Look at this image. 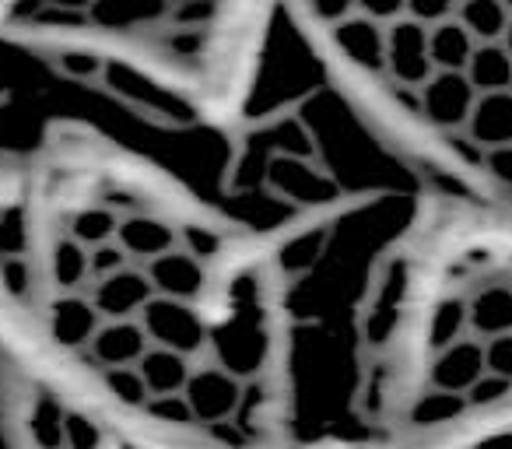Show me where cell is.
<instances>
[{"mask_svg": "<svg viewBox=\"0 0 512 449\" xmlns=\"http://www.w3.org/2000/svg\"><path fill=\"white\" fill-rule=\"evenodd\" d=\"M337 218L260 221L60 113L0 144V365L176 449H341L302 288Z\"/></svg>", "mask_w": 512, "mask_h": 449, "instance_id": "6da1fadb", "label": "cell"}, {"mask_svg": "<svg viewBox=\"0 0 512 449\" xmlns=\"http://www.w3.org/2000/svg\"><path fill=\"white\" fill-rule=\"evenodd\" d=\"M348 348L351 449H435L512 414V221L407 186Z\"/></svg>", "mask_w": 512, "mask_h": 449, "instance_id": "7a4b0ae2", "label": "cell"}, {"mask_svg": "<svg viewBox=\"0 0 512 449\" xmlns=\"http://www.w3.org/2000/svg\"><path fill=\"white\" fill-rule=\"evenodd\" d=\"M302 57L418 193L512 221V4H299Z\"/></svg>", "mask_w": 512, "mask_h": 449, "instance_id": "3957f363", "label": "cell"}, {"mask_svg": "<svg viewBox=\"0 0 512 449\" xmlns=\"http://www.w3.org/2000/svg\"><path fill=\"white\" fill-rule=\"evenodd\" d=\"M0 425L11 449H176L144 439L0 365Z\"/></svg>", "mask_w": 512, "mask_h": 449, "instance_id": "277c9868", "label": "cell"}, {"mask_svg": "<svg viewBox=\"0 0 512 449\" xmlns=\"http://www.w3.org/2000/svg\"><path fill=\"white\" fill-rule=\"evenodd\" d=\"M435 449H512V414L491 421V425L477 428V432L463 435V439H453L446 446Z\"/></svg>", "mask_w": 512, "mask_h": 449, "instance_id": "5b68a950", "label": "cell"}]
</instances>
